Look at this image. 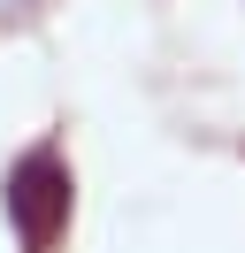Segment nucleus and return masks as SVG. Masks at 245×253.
<instances>
[{
    "mask_svg": "<svg viewBox=\"0 0 245 253\" xmlns=\"http://www.w3.org/2000/svg\"><path fill=\"white\" fill-rule=\"evenodd\" d=\"M8 207H15V222H23V246H46L54 238V222L69 215V176L54 169V161H23V176H15V192H8Z\"/></svg>",
    "mask_w": 245,
    "mask_h": 253,
    "instance_id": "nucleus-1",
    "label": "nucleus"
}]
</instances>
